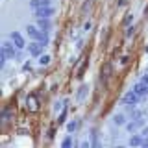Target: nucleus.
<instances>
[{"instance_id": "nucleus-1", "label": "nucleus", "mask_w": 148, "mask_h": 148, "mask_svg": "<svg viewBox=\"0 0 148 148\" xmlns=\"http://www.w3.org/2000/svg\"><path fill=\"white\" fill-rule=\"evenodd\" d=\"M26 34L30 35L34 41H41V43L48 45V32H43L41 28H35V26L28 24V26H26Z\"/></svg>"}, {"instance_id": "nucleus-2", "label": "nucleus", "mask_w": 148, "mask_h": 148, "mask_svg": "<svg viewBox=\"0 0 148 148\" xmlns=\"http://www.w3.org/2000/svg\"><path fill=\"white\" fill-rule=\"evenodd\" d=\"M141 98H143V96H141V95H137V92L132 89V91H128L126 95L122 96V104H124V106H137Z\"/></svg>"}, {"instance_id": "nucleus-3", "label": "nucleus", "mask_w": 148, "mask_h": 148, "mask_svg": "<svg viewBox=\"0 0 148 148\" xmlns=\"http://www.w3.org/2000/svg\"><path fill=\"white\" fill-rule=\"evenodd\" d=\"M17 50H18V48L15 46V43H13V41H11V43H9V41H6V43L2 45V54L6 56L8 59H15Z\"/></svg>"}, {"instance_id": "nucleus-4", "label": "nucleus", "mask_w": 148, "mask_h": 148, "mask_svg": "<svg viewBox=\"0 0 148 148\" xmlns=\"http://www.w3.org/2000/svg\"><path fill=\"white\" fill-rule=\"evenodd\" d=\"M43 50H45V43H41V41H32L30 46H28V52L32 56H37V58L43 54Z\"/></svg>"}, {"instance_id": "nucleus-5", "label": "nucleus", "mask_w": 148, "mask_h": 148, "mask_svg": "<svg viewBox=\"0 0 148 148\" xmlns=\"http://www.w3.org/2000/svg\"><path fill=\"white\" fill-rule=\"evenodd\" d=\"M34 15H35V18H50L54 15V8L46 6V8H41V9H34Z\"/></svg>"}, {"instance_id": "nucleus-6", "label": "nucleus", "mask_w": 148, "mask_h": 148, "mask_svg": "<svg viewBox=\"0 0 148 148\" xmlns=\"http://www.w3.org/2000/svg\"><path fill=\"white\" fill-rule=\"evenodd\" d=\"M9 39H11L13 43H15V46H17L18 50H22V48L26 46V45H24V39H22V35L18 34V32H11V35H9Z\"/></svg>"}, {"instance_id": "nucleus-7", "label": "nucleus", "mask_w": 148, "mask_h": 148, "mask_svg": "<svg viewBox=\"0 0 148 148\" xmlns=\"http://www.w3.org/2000/svg\"><path fill=\"white\" fill-rule=\"evenodd\" d=\"M133 91H135L137 95H141V96H146L148 95V85H146V83H143V82H139V83L133 85Z\"/></svg>"}, {"instance_id": "nucleus-8", "label": "nucleus", "mask_w": 148, "mask_h": 148, "mask_svg": "<svg viewBox=\"0 0 148 148\" xmlns=\"http://www.w3.org/2000/svg\"><path fill=\"white\" fill-rule=\"evenodd\" d=\"M30 6H32V9H41V8L50 6V0H32Z\"/></svg>"}, {"instance_id": "nucleus-9", "label": "nucleus", "mask_w": 148, "mask_h": 148, "mask_svg": "<svg viewBox=\"0 0 148 148\" xmlns=\"http://www.w3.org/2000/svg\"><path fill=\"white\" fill-rule=\"evenodd\" d=\"M37 24H39V28L43 32H50V28H52V24H50V18H37Z\"/></svg>"}, {"instance_id": "nucleus-10", "label": "nucleus", "mask_w": 148, "mask_h": 148, "mask_svg": "<svg viewBox=\"0 0 148 148\" xmlns=\"http://www.w3.org/2000/svg\"><path fill=\"white\" fill-rule=\"evenodd\" d=\"M130 146H143V139L141 135H133L130 139Z\"/></svg>"}, {"instance_id": "nucleus-11", "label": "nucleus", "mask_w": 148, "mask_h": 148, "mask_svg": "<svg viewBox=\"0 0 148 148\" xmlns=\"http://www.w3.org/2000/svg\"><path fill=\"white\" fill-rule=\"evenodd\" d=\"M78 128H80V120H72V122H69V126H67V130H69V132H76V130Z\"/></svg>"}, {"instance_id": "nucleus-12", "label": "nucleus", "mask_w": 148, "mask_h": 148, "mask_svg": "<svg viewBox=\"0 0 148 148\" xmlns=\"http://www.w3.org/2000/svg\"><path fill=\"white\" fill-rule=\"evenodd\" d=\"M48 63H50V56L41 54V56H39V65H43V67H45V65H48Z\"/></svg>"}, {"instance_id": "nucleus-13", "label": "nucleus", "mask_w": 148, "mask_h": 148, "mask_svg": "<svg viewBox=\"0 0 148 148\" xmlns=\"http://www.w3.org/2000/svg\"><path fill=\"white\" fill-rule=\"evenodd\" d=\"M113 122L117 124V126H124V122H126V120H124V115H115Z\"/></svg>"}, {"instance_id": "nucleus-14", "label": "nucleus", "mask_w": 148, "mask_h": 148, "mask_svg": "<svg viewBox=\"0 0 148 148\" xmlns=\"http://www.w3.org/2000/svg\"><path fill=\"white\" fill-rule=\"evenodd\" d=\"M28 108H30L32 111H35V109H37V102H35V96H30V98H28Z\"/></svg>"}, {"instance_id": "nucleus-15", "label": "nucleus", "mask_w": 148, "mask_h": 148, "mask_svg": "<svg viewBox=\"0 0 148 148\" xmlns=\"http://www.w3.org/2000/svg\"><path fill=\"white\" fill-rule=\"evenodd\" d=\"M91 133H92V143H91V146H98V133H96V130L92 128Z\"/></svg>"}, {"instance_id": "nucleus-16", "label": "nucleus", "mask_w": 148, "mask_h": 148, "mask_svg": "<svg viewBox=\"0 0 148 148\" xmlns=\"http://www.w3.org/2000/svg\"><path fill=\"white\" fill-rule=\"evenodd\" d=\"M85 92H87V85H82L80 87V92H78V100H83V98H85Z\"/></svg>"}, {"instance_id": "nucleus-17", "label": "nucleus", "mask_w": 148, "mask_h": 148, "mask_svg": "<svg viewBox=\"0 0 148 148\" xmlns=\"http://www.w3.org/2000/svg\"><path fill=\"white\" fill-rule=\"evenodd\" d=\"M72 145H74L72 137H67V139H65V141H63V146H65V148H69V146H72Z\"/></svg>"}, {"instance_id": "nucleus-18", "label": "nucleus", "mask_w": 148, "mask_h": 148, "mask_svg": "<svg viewBox=\"0 0 148 148\" xmlns=\"http://www.w3.org/2000/svg\"><path fill=\"white\" fill-rule=\"evenodd\" d=\"M135 32V28H128V32H126V37H132V34Z\"/></svg>"}, {"instance_id": "nucleus-19", "label": "nucleus", "mask_w": 148, "mask_h": 148, "mask_svg": "<svg viewBox=\"0 0 148 148\" xmlns=\"http://www.w3.org/2000/svg\"><path fill=\"white\" fill-rule=\"evenodd\" d=\"M65 115H67V111H63V113L59 115V122H63V120H65Z\"/></svg>"}, {"instance_id": "nucleus-20", "label": "nucleus", "mask_w": 148, "mask_h": 148, "mask_svg": "<svg viewBox=\"0 0 148 148\" xmlns=\"http://www.w3.org/2000/svg\"><path fill=\"white\" fill-rule=\"evenodd\" d=\"M143 83H146V85H148V74H145V76H143V80H141Z\"/></svg>"}, {"instance_id": "nucleus-21", "label": "nucleus", "mask_w": 148, "mask_h": 148, "mask_svg": "<svg viewBox=\"0 0 148 148\" xmlns=\"http://www.w3.org/2000/svg\"><path fill=\"white\" fill-rule=\"evenodd\" d=\"M124 22H126V24H130V22H132V15H126V21H124Z\"/></svg>"}, {"instance_id": "nucleus-22", "label": "nucleus", "mask_w": 148, "mask_h": 148, "mask_svg": "<svg viewBox=\"0 0 148 148\" xmlns=\"http://www.w3.org/2000/svg\"><path fill=\"white\" fill-rule=\"evenodd\" d=\"M128 4V0H119V6H126Z\"/></svg>"}, {"instance_id": "nucleus-23", "label": "nucleus", "mask_w": 148, "mask_h": 148, "mask_svg": "<svg viewBox=\"0 0 148 148\" xmlns=\"http://www.w3.org/2000/svg\"><path fill=\"white\" fill-rule=\"evenodd\" d=\"M143 146H148V135L145 137V141H143Z\"/></svg>"}, {"instance_id": "nucleus-24", "label": "nucleus", "mask_w": 148, "mask_h": 148, "mask_svg": "<svg viewBox=\"0 0 148 148\" xmlns=\"http://www.w3.org/2000/svg\"><path fill=\"white\" fill-rule=\"evenodd\" d=\"M145 117H146V119H148V111H145Z\"/></svg>"}]
</instances>
